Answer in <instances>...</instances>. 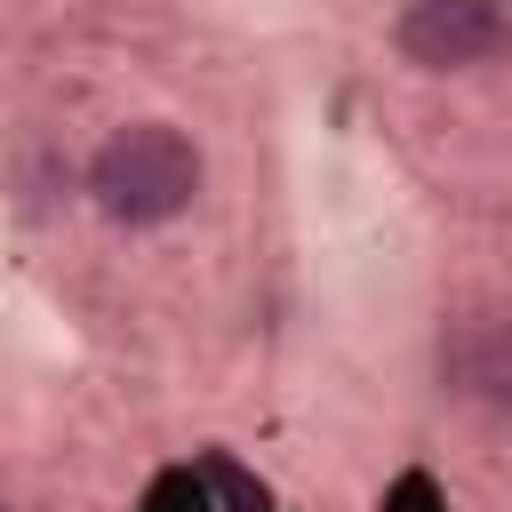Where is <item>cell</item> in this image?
Here are the masks:
<instances>
[{
	"instance_id": "obj_3",
	"label": "cell",
	"mask_w": 512,
	"mask_h": 512,
	"mask_svg": "<svg viewBox=\"0 0 512 512\" xmlns=\"http://www.w3.org/2000/svg\"><path fill=\"white\" fill-rule=\"evenodd\" d=\"M192 488H200L208 512H272V488H264L240 456H200V464H192Z\"/></svg>"
},
{
	"instance_id": "obj_5",
	"label": "cell",
	"mask_w": 512,
	"mask_h": 512,
	"mask_svg": "<svg viewBox=\"0 0 512 512\" xmlns=\"http://www.w3.org/2000/svg\"><path fill=\"white\" fill-rule=\"evenodd\" d=\"M144 512H208V504H200V488H192V472H168V480H152V496H144Z\"/></svg>"
},
{
	"instance_id": "obj_1",
	"label": "cell",
	"mask_w": 512,
	"mask_h": 512,
	"mask_svg": "<svg viewBox=\"0 0 512 512\" xmlns=\"http://www.w3.org/2000/svg\"><path fill=\"white\" fill-rule=\"evenodd\" d=\"M88 192L112 224H168L200 192V152L168 120H136L120 136H104V152L88 160Z\"/></svg>"
},
{
	"instance_id": "obj_2",
	"label": "cell",
	"mask_w": 512,
	"mask_h": 512,
	"mask_svg": "<svg viewBox=\"0 0 512 512\" xmlns=\"http://www.w3.org/2000/svg\"><path fill=\"white\" fill-rule=\"evenodd\" d=\"M504 40H512V24L496 0H416L400 16V56L424 72H464V64L496 56Z\"/></svg>"
},
{
	"instance_id": "obj_4",
	"label": "cell",
	"mask_w": 512,
	"mask_h": 512,
	"mask_svg": "<svg viewBox=\"0 0 512 512\" xmlns=\"http://www.w3.org/2000/svg\"><path fill=\"white\" fill-rule=\"evenodd\" d=\"M384 512H448V504H440V488H432L424 472H400L392 496H384Z\"/></svg>"
}]
</instances>
